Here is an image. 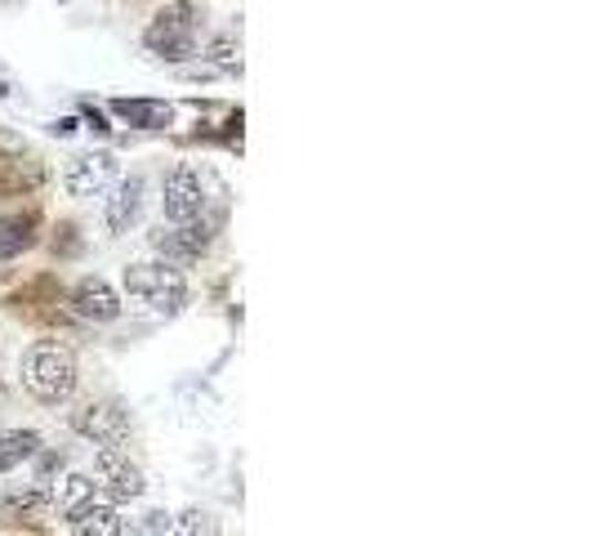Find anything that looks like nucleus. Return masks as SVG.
<instances>
[{
    "mask_svg": "<svg viewBox=\"0 0 593 536\" xmlns=\"http://www.w3.org/2000/svg\"><path fill=\"white\" fill-rule=\"evenodd\" d=\"M76 358L63 349V345H32L28 358H23V389L45 402V407H59L76 393Z\"/></svg>",
    "mask_w": 593,
    "mask_h": 536,
    "instance_id": "f257e3e1",
    "label": "nucleus"
},
{
    "mask_svg": "<svg viewBox=\"0 0 593 536\" xmlns=\"http://www.w3.org/2000/svg\"><path fill=\"white\" fill-rule=\"evenodd\" d=\"M201 23H205L201 6H192V0H179V6H166V10L148 23L144 45H148L152 54H161L166 63H183V59H192V54H197Z\"/></svg>",
    "mask_w": 593,
    "mask_h": 536,
    "instance_id": "f03ea898",
    "label": "nucleus"
},
{
    "mask_svg": "<svg viewBox=\"0 0 593 536\" xmlns=\"http://www.w3.org/2000/svg\"><path fill=\"white\" fill-rule=\"evenodd\" d=\"M126 291L139 295L144 304H152V308L166 313V317L183 313V304H188V277H183L179 264H166V260L130 264V269H126Z\"/></svg>",
    "mask_w": 593,
    "mask_h": 536,
    "instance_id": "7ed1b4c3",
    "label": "nucleus"
},
{
    "mask_svg": "<svg viewBox=\"0 0 593 536\" xmlns=\"http://www.w3.org/2000/svg\"><path fill=\"white\" fill-rule=\"evenodd\" d=\"M205 206H210V197H205V179H201V170H192V166H174V170L166 175V188H161V210H166V220H170V224H192V220H201V214H205Z\"/></svg>",
    "mask_w": 593,
    "mask_h": 536,
    "instance_id": "20e7f679",
    "label": "nucleus"
},
{
    "mask_svg": "<svg viewBox=\"0 0 593 536\" xmlns=\"http://www.w3.org/2000/svg\"><path fill=\"white\" fill-rule=\"evenodd\" d=\"M72 429L98 448H121L130 439V416H126L121 402H85L72 416Z\"/></svg>",
    "mask_w": 593,
    "mask_h": 536,
    "instance_id": "39448f33",
    "label": "nucleus"
},
{
    "mask_svg": "<svg viewBox=\"0 0 593 536\" xmlns=\"http://www.w3.org/2000/svg\"><path fill=\"white\" fill-rule=\"evenodd\" d=\"M94 487L107 492L112 501H139L144 496V474L121 448H98L94 452Z\"/></svg>",
    "mask_w": 593,
    "mask_h": 536,
    "instance_id": "423d86ee",
    "label": "nucleus"
},
{
    "mask_svg": "<svg viewBox=\"0 0 593 536\" xmlns=\"http://www.w3.org/2000/svg\"><path fill=\"white\" fill-rule=\"evenodd\" d=\"M214 229H219V220H205V214H201V220H192V224H174L170 233L157 229L152 233V246L166 255V264H192L214 242Z\"/></svg>",
    "mask_w": 593,
    "mask_h": 536,
    "instance_id": "0eeeda50",
    "label": "nucleus"
},
{
    "mask_svg": "<svg viewBox=\"0 0 593 536\" xmlns=\"http://www.w3.org/2000/svg\"><path fill=\"white\" fill-rule=\"evenodd\" d=\"M72 308L85 322H116L121 317V295H116L103 277H81L72 291Z\"/></svg>",
    "mask_w": 593,
    "mask_h": 536,
    "instance_id": "6e6552de",
    "label": "nucleus"
},
{
    "mask_svg": "<svg viewBox=\"0 0 593 536\" xmlns=\"http://www.w3.org/2000/svg\"><path fill=\"white\" fill-rule=\"evenodd\" d=\"M139 210H144V179L130 175L112 188V197L103 201V220L112 233H130V224L139 220Z\"/></svg>",
    "mask_w": 593,
    "mask_h": 536,
    "instance_id": "1a4fd4ad",
    "label": "nucleus"
},
{
    "mask_svg": "<svg viewBox=\"0 0 593 536\" xmlns=\"http://www.w3.org/2000/svg\"><path fill=\"white\" fill-rule=\"evenodd\" d=\"M112 175H116V157H112V153H85V157H72L63 183H67L72 197H89V192H98Z\"/></svg>",
    "mask_w": 593,
    "mask_h": 536,
    "instance_id": "9d476101",
    "label": "nucleus"
},
{
    "mask_svg": "<svg viewBox=\"0 0 593 536\" xmlns=\"http://www.w3.org/2000/svg\"><path fill=\"white\" fill-rule=\"evenodd\" d=\"M112 117H121L135 130H166L174 122V107L161 98H112Z\"/></svg>",
    "mask_w": 593,
    "mask_h": 536,
    "instance_id": "9b49d317",
    "label": "nucleus"
},
{
    "mask_svg": "<svg viewBox=\"0 0 593 536\" xmlns=\"http://www.w3.org/2000/svg\"><path fill=\"white\" fill-rule=\"evenodd\" d=\"M67 527H72V536H121V532H126V523H121V514H116V505H98V501L72 509V514H67Z\"/></svg>",
    "mask_w": 593,
    "mask_h": 536,
    "instance_id": "f8f14e48",
    "label": "nucleus"
},
{
    "mask_svg": "<svg viewBox=\"0 0 593 536\" xmlns=\"http://www.w3.org/2000/svg\"><path fill=\"white\" fill-rule=\"evenodd\" d=\"M36 456H41L36 429H6V434H0V470H23Z\"/></svg>",
    "mask_w": 593,
    "mask_h": 536,
    "instance_id": "ddd939ff",
    "label": "nucleus"
},
{
    "mask_svg": "<svg viewBox=\"0 0 593 536\" xmlns=\"http://www.w3.org/2000/svg\"><path fill=\"white\" fill-rule=\"evenodd\" d=\"M36 242V214H6L0 220V260H14Z\"/></svg>",
    "mask_w": 593,
    "mask_h": 536,
    "instance_id": "4468645a",
    "label": "nucleus"
},
{
    "mask_svg": "<svg viewBox=\"0 0 593 536\" xmlns=\"http://www.w3.org/2000/svg\"><path fill=\"white\" fill-rule=\"evenodd\" d=\"M94 479H85V474H67L54 492H50V505H59L63 514H72V509H81V505H89L94 501Z\"/></svg>",
    "mask_w": 593,
    "mask_h": 536,
    "instance_id": "2eb2a0df",
    "label": "nucleus"
},
{
    "mask_svg": "<svg viewBox=\"0 0 593 536\" xmlns=\"http://www.w3.org/2000/svg\"><path fill=\"white\" fill-rule=\"evenodd\" d=\"M45 505H50V492L45 487H23V492H10L6 496V514H14V518L19 514H41Z\"/></svg>",
    "mask_w": 593,
    "mask_h": 536,
    "instance_id": "dca6fc26",
    "label": "nucleus"
},
{
    "mask_svg": "<svg viewBox=\"0 0 593 536\" xmlns=\"http://www.w3.org/2000/svg\"><path fill=\"white\" fill-rule=\"evenodd\" d=\"M170 536H214V523L205 509H183L174 523H170Z\"/></svg>",
    "mask_w": 593,
    "mask_h": 536,
    "instance_id": "f3484780",
    "label": "nucleus"
},
{
    "mask_svg": "<svg viewBox=\"0 0 593 536\" xmlns=\"http://www.w3.org/2000/svg\"><path fill=\"white\" fill-rule=\"evenodd\" d=\"M232 50H236V45H232V36H219L210 54H214V63H219L223 72H242V54H232Z\"/></svg>",
    "mask_w": 593,
    "mask_h": 536,
    "instance_id": "a211bd4d",
    "label": "nucleus"
},
{
    "mask_svg": "<svg viewBox=\"0 0 593 536\" xmlns=\"http://www.w3.org/2000/svg\"><path fill=\"white\" fill-rule=\"evenodd\" d=\"M81 113H85V117L94 122V130H112V126L103 122V113H98V107H94V103H81Z\"/></svg>",
    "mask_w": 593,
    "mask_h": 536,
    "instance_id": "6ab92c4d",
    "label": "nucleus"
},
{
    "mask_svg": "<svg viewBox=\"0 0 593 536\" xmlns=\"http://www.w3.org/2000/svg\"><path fill=\"white\" fill-rule=\"evenodd\" d=\"M72 233H76L72 224H63V229H59V238H63V251H67V255H76V251H81V242H76Z\"/></svg>",
    "mask_w": 593,
    "mask_h": 536,
    "instance_id": "aec40b11",
    "label": "nucleus"
}]
</instances>
